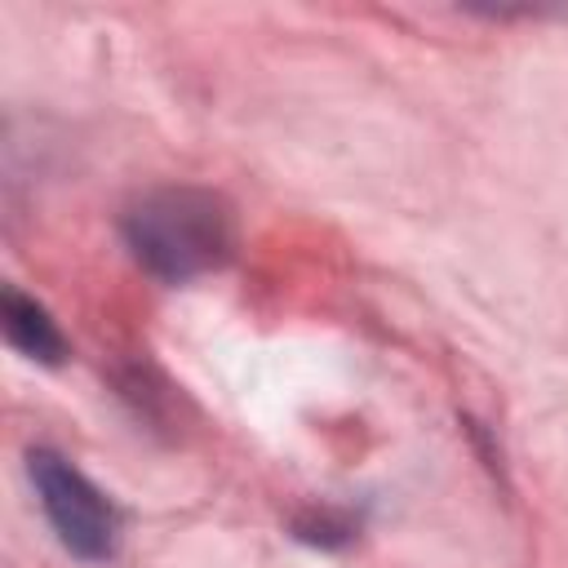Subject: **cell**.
Listing matches in <instances>:
<instances>
[{
  "label": "cell",
  "mask_w": 568,
  "mask_h": 568,
  "mask_svg": "<svg viewBox=\"0 0 568 568\" xmlns=\"http://www.w3.org/2000/svg\"><path fill=\"white\" fill-rule=\"evenodd\" d=\"M231 209L200 186H160L124 213V244L164 284H186L231 257Z\"/></svg>",
  "instance_id": "1"
},
{
  "label": "cell",
  "mask_w": 568,
  "mask_h": 568,
  "mask_svg": "<svg viewBox=\"0 0 568 568\" xmlns=\"http://www.w3.org/2000/svg\"><path fill=\"white\" fill-rule=\"evenodd\" d=\"M27 475H31V488L40 497V510L44 519L53 524L58 541L75 555V559H111L115 555V541H120V515L115 506L58 453L49 448H36L27 457Z\"/></svg>",
  "instance_id": "2"
},
{
  "label": "cell",
  "mask_w": 568,
  "mask_h": 568,
  "mask_svg": "<svg viewBox=\"0 0 568 568\" xmlns=\"http://www.w3.org/2000/svg\"><path fill=\"white\" fill-rule=\"evenodd\" d=\"M0 324H4L9 346L22 351L27 359H36V364H62L67 359V337L58 333L49 311L36 297L18 293L13 284L0 293Z\"/></svg>",
  "instance_id": "3"
}]
</instances>
